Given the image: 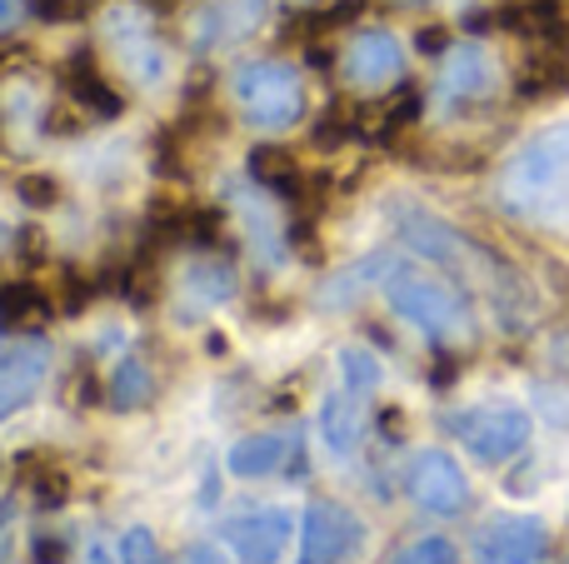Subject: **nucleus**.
Returning <instances> with one entry per match:
<instances>
[{
    "mask_svg": "<svg viewBox=\"0 0 569 564\" xmlns=\"http://www.w3.org/2000/svg\"><path fill=\"white\" fill-rule=\"evenodd\" d=\"M365 435V395L360 390H335L320 405V440L335 450V455H350Z\"/></svg>",
    "mask_w": 569,
    "mask_h": 564,
    "instance_id": "obj_12",
    "label": "nucleus"
},
{
    "mask_svg": "<svg viewBox=\"0 0 569 564\" xmlns=\"http://www.w3.org/2000/svg\"><path fill=\"white\" fill-rule=\"evenodd\" d=\"M46 365H50V350L40 340H20L16 350L0 355V420L16 415L36 395L40 380H46Z\"/></svg>",
    "mask_w": 569,
    "mask_h": 564,
    "instance_id": "obj_11",
    "label": "nucleus"
},
{
    "mask_svg": "<svg viewBox=\"0 0 569 564\" xmlns=\"http://www.w3.org/2000/svg\"><path fill=\"white\" fill-rule=\"evenodd\" d=\"M560 10H565V16H569V0H560Z\"/></svg>",
    "mask_w": 569,
    "mask_h": 564,
    "instance_id": "obj_28",
    "label": "nucleus"
},
{
    "mask_svg": "<svg viewBox=\"0 0 569 564\" xmlns=\"http://www.w3.org/2000/svg\"><path fill=\"white\" fill-rule=\"evenodd\" d=\"M266 6L270 0H216L206 16V46H220V40H240L266 20Z\"/></svg>",
    "mask_w": 569,
    "mask_h": 564,
    "instance_id": "obj_14",
    "label": "nucleus"
},
{
    "mask_svg": "<svg viewBox=\"0 0 569 564\" xmlns=\"http://www.w3.org/2000/svg\"><path fill=\"white\" fill-rule=\"evenodd\" d=\"M400 70H405V50L390 30H365V36H355V46L345 50V75L365 90H380V85H390V80H400Z\"/></svg>",
    "mask_w": 569,
    "mask_h": 564,
    "instance_id": "obj_10",
    "label": "nucleus"
},
{
    "mask_svg": "<svg viewBox=\"0 0 569 564\" xmlns=\"http://www.w3.org/2000/svg\"><path fill=\"white\" fill-rule=\"evenodd\" d=\"M290 435L284 430H266V435H250V440H236L230 445V455H226V465H230V475H240V480H266V475H276V470L290 460Z\"/></svg>",
    "mask_w": 569,
    "mask_h": 564,
    "instance_id": "obj_13",
    "label": "nucleus"
},
{
    "mask_svg": "<svg viewBox=\"0 0 569 564\" xmlns=\"http://www.w3.org/2000/svg\"><path fill=\"white\" fill-rule=\"evenodd\" d=\"M150 395H156V380H150V370L140 365L136 355H126L116 365V375H110V405H116V410H140Z\"/></svg>",
    "mask_w": 569,
    "mask_h": 564,
    "instance_id": "obj_15",
    "label": "nucleus"
},
{
    "mask_svg": "<svg viewBox=\"0 0 569 564\" xmlns=\"http://www.w3.org/2000/svg\"><path fill=\"white\" fill-rule=\"evenodd\" d=\"M365 545V525L340 500H310L300 525V564H345Z\"/></svg>",
    "mask_w": 569,
    "mask_h": 564,
    "instance_id": "obj_6",
    "label": "nucleus"
},
{
    "mask_svg": "<svg viewBox=\"0 0 569 564\" xmlns=\"http://www.w3.org/2000/svg\"><path fill=\"white\" fill-rule=\"evenodd\" d=\"M290 535H295L290 510H276V505L236 515V520H226V530H220L230 555L246 560V564H276L284 550H290Z\"/></svg>",
    "mask_w": 569,
    "mask_h": 564,
    "instance_id": "obj_8",
    "label": "nucleus"
},
{
    "mask_svg": "<svg viewBox=\"0 0 569 564\" xmlns=\"http://www.w3.org/2000/svg\"><path fill=\"white\" fill-rule=\"evenodd\" d=\"M405 495L425 515H460V510H470V480L455 465L450 450H415L405 465Z\"/></svg>",
    "mask_w": 569,
    "mask_h": 564,
    "instance_id": "obj_5",
    "label": "nucleus"
},
{
    "mask_svg": "<svg viewBox=\"0 0 569 564\" xmlns=\"http://www.w3.org/2000/svg\"><path fill=\"white\" fill-rule=\"evenodd\" d=\"M480 564H540L550 555V530L535 515H495L470 540Z\"/></svg>",
    "mask_w": 569,
    "mask_h": 564,
    "instance_id": "obj_7",
    "label": "nucleus"
},
{
    "mask_svg": "<svg viewBox=\"0 0 569 564\" xmlns=\"http://www.w3.org/2000/svg\"><path fill=\"white\" fill-rule=\"evenodd\" d=\"M46 310V295L36 285H6L0 290V325H30Z\"/></svg>",
    "mask_w": 569,
    "mask_h": 564,
    "instance_id": "obj_19",
    "label": "nucleus"
},
{
    "mask_svg": "<svg viewBox=\"0 0 569 564\" xmlns=\"http://www.w3.org/2000/svg\"><path fill=\"white\" fill-rule=\"evenodd\" d=\"M500 205L535 230H569V120L545 125L505 160Z\"/></svg>",
    "mask_w": 569,
    "mask_h": 564,
    "instance_id": "obj_1",
    "label": "nucleus"
},
{
    "mask_svg": "<svg viewBox=\"0 0 569 564\" xmlns=\"http://www.w3.org/2000/svg\"><path fill=\"white\" fill-rule=\"evenodd\" d=\"M190 285H200V290H206V295L226 300L230 290H236V275H230L226 265H196V270H190Z\"/></svg>",
    "mask_w": 569,
    "mask_h": 564,
    "instance_id": "obj_24",
    "label": "nucleus"
},
{
    "mask_svg": "<svg viewBox=\"0 0 569 564\" xmlns=\"http://www.w3.org/2000/svg\"><path fill=\"white\" fill-rule=\"evenodd\" d=\"M236 100L246 110L250 125L260 130H284L300 120L305 110V90H300V75L280 60H256L236 75Z\"/></svg>",
    "mask_w": 569,
    "mask_h": 564,
    "instance_id": "obj_4",
    "label": "nucleus"
},
{
    "mask_svg": "<svg viewBox=\"0 0 569 564\" xmlns=\"http://www.w3.org/2000/svg\"><path fill=\"white\" fill-rule=\"evenodd\" d=\"M70 90H76V100H80L86 110H96V115H120V95H116V90H110L90 66H80L76 75H70Z\"/></svg>",
    "mask_w": 569,
    "mask_h": 564,
    "instance_id": "obj_18",
    "label": "nucleus"
},
{
    "mask_svg": "<svg viewBox=\"0 0 569 564\" xmlns=\"http://www.w3.org/2000/svg\"><path fill=\"white\" fill-rule=\"evenodd\" d=\"M340 375L350 390H360V395H370V390H380V360L370 355V350H340Z\"/></svg>",
    "mask_w": 569,
    "mask_h": 564,
    "instance_id": "obj_21",
    "label": "nucleus"
},
{
    "mask_svg": "<svg viewBox=\"0 0 569 564\" xmlns=\"http://www.w3.org/2000/svg\"><path fill=\"white\" fill-rule=\"evenodd\" d=\"M36 564H66V545H60V540H40V545H36Z\"/></svg>",
    "mask_w": 569,
    "mask_h": 564,
    "instance_id": "obj_26",
    "label": "nucleus"
},
{
    "mask_svg": "<svg viewBox=\"0 0 569 564\" xmlns=\"http://www.w3.org/2000/svg\"><path fill=\"white\" fill-rule=\"evenodd\" d=\"M20 470L30 475V490H36V505L40 510H60V505H66V495H70L66 470L46 465V460H36V455H20Z\"/></svg>",
    "mask_w": 569,
    "mask_h": 564,
    "instance_id": "obj_17",
    "label": "nucleus"
},
{
    "mask_svg": "<svg viewBox=\"0 0 569 564\" xmlns=\"http://www.w3.org/2000/svg\"><path fill=\"white\" fill-rule=\"evenodd\" d=\"M450 430L480 465H505V460H515L530 445L535 420L525 415L520 405L495 400V405H470V410H460V415H450Z\"/></svg>",
    "mask_w": 569,
    "mask_h": 564,
    "instance_id": "obj_3",
    "label": "nucleus"
},
{
    "mask_svg": "<svg viewBox=\"0 0 569 564\" xmlns=\"http://www.w3.org/2000/svg\"><path fill=\"white\" fill-rule=\"evenodd\" d=\"M250 170H256V180L270 185L276 195H300V165H295L284 150H256V155H250Z\"/></svg>",
    "mask_w": 569,
    "mask_h": 564,
    "instance_id": "obj_16",
    "label": "nucleus"
},
{
    "mask_svg": "<svg viewBox=\"0 0 569 564\" xmlns=\"http://www.w3.org/2000/svg\"><path fill=\"white\" fill-rule=\"evenodd\" d=\"M120 564H176V560L156 545V535H150L146 525H130L126 535H120ZM186 564H200V560L190 555Z\"/></svg>",
    "mask_w": 569,
    "mask_h": 564,
    "instance_id": "obj_20",
    "label": "nucleus"
},
{
    "mask_svg": "<svg viewBox=\"0 0 569 564\" xmlns=\"http://www.w3.org/2000/svg\"><path fill=\"white\" fill-rule=\"evenodd\" d=\"M395 564H460V555H455V545L445 535H425V540H410L395 555Z\"/></svg>",
    "mask_w": 569,
    "mask_h": 564,
    "instance_id": "obj_22",
    "label": "nucleus"
},
{
    "mask_svg": "<svg viewBox=\"0 0 569 564\" xmlns=\"http://www.w3.org/2000/svg\"><path fill=\"white\" fill-rule=\"evenodd\" d=\"M385 295H390L395 315L410 320L435 345H470L475 340V315L450 280H435L425 270H395L385 280Z\"/></svg>",
    "mask_w": 569,
    "mask_h": 564,
    "instance_id": "obj_2",
    "label": "nucleus"
},
{
    "mask_svg": "<svg viewBox=\"0 0 569 564\" xmlns=\"http://www.w3.org/2000/svg\"><path fill=\"white\" fill-rule=\"evenodd\" d=\"M20 190H26L30 205H56V180H46V175H40V180H26Z\"/></svg>",
    "mask_w": 569,
    "mask_h": 564,
    "instance_id": "obj_25",
    "label": "nucleus"
},
{
    "mask_svg": "<svg viewBox=\"0 0 569 564\" xmlns=\"http://www.w3.org/2000/svg\"><path fill=\"white\" fill-rule=\"evenodd\" d=\"M20 555V500H0V564H16Z\"/></svg>",
    "mask_w": 569,
    "mask_h": 564,
    "instance_id": "obj_23",
    "label": "nucleus"
},
{
    "mask_svg": "<svg viewBox=\"0 0 569 564\" xmlns=\"http://www.w3.org/2000/svg\"><path fill=\"white\" fill-rule=\"evenodd\" d=\"M16 16H20V10H16V0H0V30H6Z\"/></svg>",
    "mask_w": 569,
    "mask_h": 564,
    "instance_id": "obj_27",
    "label": "nucleus"
},
{
    "mask_svg": "<svg viewBox=\"0 0 569 564\" xmlns=\"http://www.w3.org/2000/svg\"><path fill=\"white\" fill-rule=\"evenodd\" d=\"M495 80H500V70H495V56L480 46V40H465V46H455L450 56H445L440 95L450 100V105H465V100H485V95L495 90Z\"/></svg>",
    "mask_w": 569,
    "mask_h": 564,
    "instance_id": "obj_9",
    "label": "nucleus"
}]
</instances>
